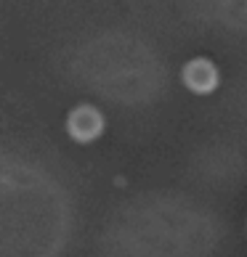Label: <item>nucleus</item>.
I'll list each match as a JSON object with an SVG mask.
<instances>
[{
  "instance_id": "obj_1",
  "label": "nucleus",
  "mask_w": 247,
  "mask_h": 257,
  "mask_svg": "<svg viewBox=\"0 0 247 257\" xmlns=\"http://www.w3.org/2000/svg\"><path fill=\"white\" fill-rule=\"evenodd\" d=\"M184 82L194 93H210L218 82V72L207 59H194L184 66Z\"/></svg>"
},
{
  "instance_id": "obj_2",
  "label": "nucleus",
  "mask_w": 247,
  "mask_h": 257,
  "mask_svg": "<svg viewBox=\"0 0 247 257\" xmlns=\"http://www.w3.org/2000/svg\"><path fill=\"white\" fill-rule=\"evenodd\" d=\"M69 133L80 141H91L101 133V117L91 106H80L69 114Z\"/></svg>"
}]
</instances>
